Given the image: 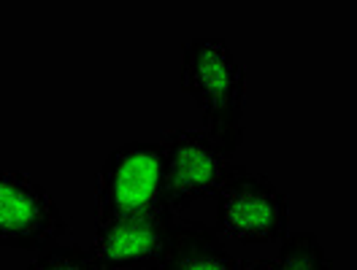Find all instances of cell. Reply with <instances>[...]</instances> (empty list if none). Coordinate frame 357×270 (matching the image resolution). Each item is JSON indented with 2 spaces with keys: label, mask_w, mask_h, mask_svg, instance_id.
<instances>
[{
  "label": "cell",
  "mask_w": 357,
  "mask_h": 270,
  "mask_svg": "<svg viewBox=\"0 0 357 270\" xmlns=\"http://www.w3.org/2000/svg\"><path fill=\"white\" fill-rule=\"evenodd\" d=\"M181 90L195 100L203 133L230 157L244 141L246 68L222 38H192L184 44Z\"/></svg>",
  "instance_id": "6da1fadb"
},
{
  "label": "cell",
  "mask_w": 357,
  "mask_h": 270,
  "mask_svg": "<svg viewBox=\"0 0 357 270\" xmlns=\"http://www.w3.org/2000/svg\"><path fill=\"white\" fill-rule=\"evenodd\" d=\"M171 211L165 200V149L162 143L133 141L116 146L98 173L95 222L149 216ZM174 214V211H171Z\"/></svg>",
  "instance_id": "7a4b0ae2"
},
{
  "label": "cell",
  "mask_w": 357,
  "mask_h": 270,
  "mask_svg": "<svg viewBox=\"0 0 357 270\" xmlns=\"http://www.w3.org/2000/svg\"><path fill=\"white\" fill-rule=\"evenodd\" d=\"M217 232L227 238L260 246L282 244L290 227V200L268 179L246 165L230 168L227 179L217 189Z\"/></svg>",
  "instance_id": "3957f363"
},
{
  "label": "cell",
  "mask_w": 357,
  "mask_h": 270,
  "mask_svg": "<svg viewBox=\"0 0 357 270\" xmlns=\"http://www.w3.org/2000/svg\"><path fill=\"white\" fill-rule=\"evenodd\" d=\"M68 219L52 192L27 173L0 168V246L44 251L60 244Z\"/></svg>",
  "instance_id": "277c9868"
},
{
  "label": "cell",
  "mask_w": 357,
  "mask_h": 270,
  "mask_svg": "<svg viewBox=\"0 0 357 270\" xmlns=\"http://www.w3.org/2000/svg\"><path fill=\"white\" fill-rule=\"evenodd\" d=\"M165 149V200L178 216L187 205L214 198L227 179L233 162L201 130H171L162 138Z\"/></svg>",
  "instance_id": "5b68a950"
},
{
  "label": "cell",
  "mask_w": 357,
  "mask_h": 270,
  "mask_svg": "<svg viewBox=\"0 0 357 270\" xmlns=\"http://www.w3.org/2000/svg\"><path fill=\"white\" fill-rule=\"evenodd\" d=\"M176 214H149L95 222L92 254L103 270H155L176 225Z\"/></svg>",
  "instance_id": "8992f818"
},
{
  "label": "cell",
  "mask_w": 357,
  "mask_h": 270,
  "mask_svg": "<svg viewBox=\"0 0 357 270\" xmlns=\"http://www.w3.org/2000/svg\"><path fill=\"white\" fill-rule=\"evenodd\" d=\"M230 248L222 244V235L217 227L203 222H181L168 235V244L162 248V257L155 270H246Z\"/></svg>",
  "instance_id": "52a82bcc"
},
{
  "label": "cell",
  "mask_w": 357,
  "mask_h": 270,
  "mask_svg": "<svg viewBox=\"0 0 357 270\" xmlns=\"http://www.w3.org/2000/svg\"><path fill=\"white\" fill-rule=\"evenodd\" d=\"M246 270H335L331 251L314 232H292L279 244V254Z\"/></svg>",
  "instance_id": "ba28073f"
},
{
  "label": "cell",
  "mask_w": 357,
  "mask_h": 270,
  "mask_svg": "<svg viewBox=\"0 0 357 270\" xmlns=\"http://www.w3.org/2000/svg\"><path fill=\"white\" fill-rule=\"evenodd\" d=\"M27 270H103L89 248L79 244H54L44 248Z\"/></svg>",
  "instance_id": "9c48e42d"
}]
</instances>
